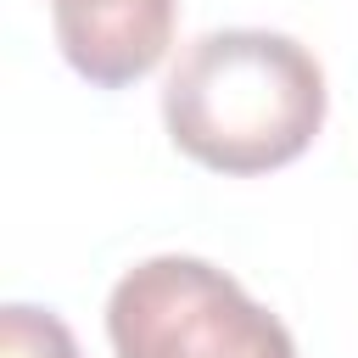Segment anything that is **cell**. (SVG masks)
<instances>
[{
    "instance_id": "4",
    "label": "cell",
    "mask_w": 358,
    "mask_h": 358,
    "mask_svg": "<svg viewBox=\"0 0 358 358\" xmlns=\"http://www.w3.org/2000/svg\"><path fill=\"white\" fill-rule=\"evenodd\" d=\"M0 358H78V341L50 308L6 302L0 308Z\"/></svg>"
},
{
    "instance_id": "2",
    "label": "cell",
    "mask_w": 358,
    "mask_h": 358,
    "mask_svg": "<svg viewBox=\"0 0 358 358\" xmlns=\"http://www.w3.org/2000/svg\"><path fill=\"white\" fill-rule=\"evenodd\" d=\"M117 358H296L291 330L201 257H145L106 296Z\"/></svg>"
},
{
    "instance_id": "3",
    "label": "cell",
    "mask_w": 358,
    "mask_h": 358,
    "mask_svg": "<svg viewBox=\"0 0 358 358\" xmlns=\"http://www.w3.org/2000/svg\"><path fill=\"white\" fill-rule=\"evenodd\" d=\"M67 67L101 90L145 78L173 45V0H50Z\"/></svg>"
},
{
    "instance_id": "1",
    "label": "cell",
    "mask_w": 358,
    "mask_h": 358,
    "mask_svg": "<svg viewBox=\"0 0 358 358\" xmlns=\"http://www.w3.org/2000/svg\"><path fill=\"white\" fill-rule=\"evenodd\" d=\"M324 67L274 28H218L185 45L162 84L168 140L213 173L296 162L324 129Z\"/></svg>"
}]
</instances>
